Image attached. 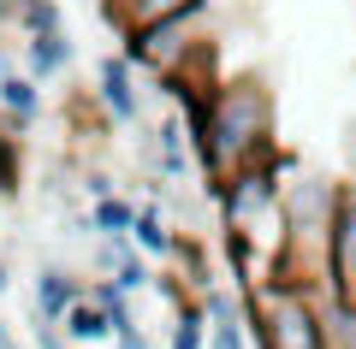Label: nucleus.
<instances>
[{"label": "nucleus", "mask_w": 356, "mask_h": 349, "mask_svg": "<svg viewBox=\"0 0 356 349\" xmlns=\"http://www.w3.org/2000/svg\"><path fill=\"white\" fill-rule=\"evenodd\" d=\"M191 137L202 154V172L214 184L250 172V166H267L273 160V95H267V83L261 77H220Z\"/></svg>", "instance_id": "nucleus-1"}, {"label": "nucleus", "mask_w": 356, "mask_h": 349, "mask_svg": "<svg viewBox=\"0 0 356 349\" xmlns=\"http://www.w3.org/2000/svg\"><path fill=\"white\" fill-rule=\"evenodd\" d=\"M208 48H214V36H208V6H191V12H172L161 24L125 30V60L137 71L161 77V83H172L178 71H191Z\"/></svg>", "instance_id": "nucleus-2"}, {"label": "nucleus", "mask_w": 356, "mask_h": 349, "mask_svg": "<svg viewBox=\"0 0 356 349\" xmlns=\"http://www.w3.org/2000/svg\"><path fill=\"white\" fill-rule=\"evenodd\" d=\"M255 308V349H327V325H321V296L267 278L261 290H250Z\"/></svg>", "instance_id": "nucleus-3"}, {"label": "nucleus", "mask_w": 356, "mask_h": 349, "mask_svg": "<svg viewBox=\"0 0 356 349\" xmlns=\"http://www.w3.org/2000/svg\"><path fill=\"white\" fill-rule=\"evenodd\" d=\"M95 101H102L107 125H137V119H143L137 65H131L125 53H113V60H102V65H95Z\"/></svg>", "instance_id": "nucleus-4"}, {"label": "nucleus", "mask_w": 356, "mask_h": 349, "mask_svg": "<svg viewBox=\"0 0 356 349\" xmlns=\"http://www.w3.org/2000/svg\"><path fill=\"white\" fill-rule=\"evenodd\" d=\"M332 296L356 302V184H344L332 219Z\"/></svg>", "instance_id": "nucleus-5"}, {"label": "nucleus", "mask_w": 356, "mask_h": 349, "mask_svg": "<svg viewBox=\"0 0 356 349\" xmlns=\"http://www.w3.org/2000/svg\"><path fill=\"white\" fill-rule=\"evenodd\" d=\"M202 308H208V349H250V325H243V296L238 290L208 284Z\"/></svg>", "instance_id": "nucleus-6"}, {"label": "nucleus", "mask_w": 356, "mask_h": 349, "mask_svg": "<svg viewBox=\"0 0 356 349\" xmlns=\"http://www.w3.org/2000/svg\"><path fill=\"white\" fill-rule=\"evenodd\" d=\"M30 302H36V325H65V314L83 302V278H72L65 266H42Z\"/></svg>", "instance_id": "nucleus-7"}, {"label": "nucleus", "mask_w": 356, "mask_h": 349, "mask_svg": "<svg viewBox=\"0 0 356 349\" xmlns=\"http://www.w3.org/2000/svg\"><path fill=\"white\" fill-rule=\"evenodd\" d=\"M36 112H42V83L30 71H13L0 83V125L13 130V137H24V130L36 125Z\"/></svg>", "instance_id": "nucleus-8"}, {"label": "nucleus", "mask_w": 356, "mask_h": 349, "mask_svg": "<svg viewBox=\"0 0 356 349\" xmlns=\"http://www.w3.org/2000/svg\"><path fill=\"white\" fill-rule=\"evenodd\" d=\"M191 6H208V0H107V18H113V24H119V36H125V30L161 24V18L191 12Z\"/></svg>", "instance_id": "nucleus-9"}, {"label": "nucleus", "mask_w": 356, "mask_h": 349, "mask_svg": "<svg viewBox=\"0 0 356 349\" xmlns=\"http://www.w3.org/2000/svg\"><path fill=\"white\" fill-rule=\"evenodd\" d=\"M65 65H72V36H65V30H54V36H30V42H24V71L36 77V83L60 77Z\"/></svg>", "instance_id": "nucleus-10"}, {"label": "nucleus", "mask_w": 356, "mask_h": 349, "mask_svg": "<svg viewBox=\"0 0 356 349\" xmlns=\"http://www.w3.org/2000/svg\"><path fill=\"white\" fill-rule=\"evenodd\" d=\"M65 337H72V349H95V343H113V320H107V308H95V302H77L72 314H65V325H60Z\"/></svg>", "instance_id": "nucleus-11"}, {"label": "nucleus", "mask_w": 356, "mask_h": 349, "mask_svg": "<svg viewBox=\"0 0 356 349\" xmlns=\"http://www.w3.org/2000/svg\"><path fill=\"white\" fill-rule=\"evenodd\" d=\"M131 243H137V255H178V237L166 231V219H161V207H154V201H143V207H137Z\"/></svg>", "instance_id": "nucleus-12"}, {"label": "nucleus", "mask_w": 356, "mask_h": 349, "mask_svg": "<svg viewBox=\"0 0 356 349\" xmlns=\"http://www.w3.org/2000/svg\"><path fill=\"white\" fill-rule=\"evenodd\" d=\"M131 225H137V201H125V196L89 201V231L95 237H131Z\"/></svg>", "instance_id": "nucleus-13"}, {"label": "nucleus", "mask_w": 356, "mask_h": 349, "mask_svg": "<svg viewBox=\"0 0 356 349\" xmlns=\"http://www.w3.org/2000/svg\"><path fill=\"white\" fill-rule=\"evenodd\" d=\"M166 349H208V308H202V296L178 302V320H172V332H166Z\"/></svg>", "instance_id": "nucleus-14"}, {"label": "nucleus", "mask_w": 356, "mask_h": 349, "mask_svg": "<svg viewBox=\"0 0 356 349\" xmlns=\"http://www.w3.org/2000/svg\"><path fill=\"white\" fill-rule=\"evenodd\" d=\"M184 119H166L161 130H154V148H161V172H172V178H184V166H191V142L196 137H184Z\"/></svg>", "instance_id": "nucleus-15"}, {"label": "nucleus", "mask_w": 356, "mask_h": 349, "mask_svg": "<svg viewBox=\"0 0 356 349\" xmlns=\"http://www.w3.org/2000/svg\"><path fill=\"white\" fill-rule=\"evenodd\" d=\"M131 261H137V243H131V237H95V243H89V266H95V278H119Z\"/></svg>", "instance_id": "nucleus-16"}, {"label": "nucleus", "mask_w": 356, "mask_h": 349, "mask_svg": "<svg viewBox=\"0 0 356 349\" xmlns=\"http://www.w3.org/2000/svg\"><path fill=\"white\" fill-rule=\"evenodd\" d=\"M18 30H24V36H54V30H60V0H24Z\"/></svg>", "instance_id": "nucleus-17"}, {"label": "nucleus", "mask_w": 356, "mask_h": 349, "mask_svg": "<svg viewBox=\"0 0 356 349\" xmlns=\"http://www.w3.org/2000/svg\"><path fill=\"white\" fill-rule=\"evenodd\" d=\"M6 189H18V137L0 125V196Z\"/></svg>", "instance_id": "nucleus-18"}, {"label": "nucleus", "mask_w": 356, "mask_h": 349, "mask_svg": "<svg viewBox=\"0 0 356 349\" xmlns=\"http://www.w3.org/2000/svg\"><path fill=\"white\" fill-rule=\"evenodd\" d=\"M113 284H119V290H125V296H137V290H149V284H154V273H149V261H143V255H137V261H131V266H125V273H119V278H113Z\"/></svg>", "instance_id": "nucleus-19"}, {"label": "nucleus", "mask_w": 356, "mask_h": 349, "mask_svg": "<svg viewBox=\"0 0 356 349\" xmlns=\"http://www.w3.org/2000/svg\"><path fill=\"white\" fill-rule=\"evenodd\" d=\"M36 349H72V337L60 325H36Z\"/></svg>", "instance_id": "nucleus-20"}, {"label": "nucleus", "mask_w": 356, "mask_h": 349, "mask_svg": "<svg viewBox=\"0 0 356 349\" xmlns=\"http://www.w3.org/2000/svg\"><path fill=\"white\" fill-rule=\"evenodd\" d=\"M18 12H24V0H0V24H18Z\"/></svg>", "instance_id": "nucleus-21"}, {"label": "nucleus", "mask_w": 356, "mask_h": 349, "mask_svg": "<svg viewBox=\"0 0 356 349\" xmlns=\"http://www.w3.org/2000/svg\"><path fill=\"white\" fill-rule=\"evenodd\" d=\"M13 71H18V65H13V53L0 48V83H6V77H13Z\"/></svg>", "instance_id": "nucleus-22"}, {"label": "nucleus", "mask_w": 356, "mask_h": 349, "mask_svg": "<svg viewBox=\"0 0 356 349\" xmlns=\"http://www.w3.org/2000/svg\"><path fill=\"white\" fill-rule=\"evenodd\" d=\"M0 349H24V343H18V337L6 332V325H0Z\"/></svg>", "instance_id": "nucleus-23"}, {"label": "nucleus", "mask_w": 356, "mask_h": 349, "mask_svg": "<svg viewBox=\"0 0 356 349\" xmlns=\"http://www.w3.org/2000/svg\"><path fill=\"white\" fill-rule=\"evenodd\" d=\"M6 284H13V278H6V261H0V296H6Z\"/></svg>", "instance_id": "nucleus-24"}]
</instances>
